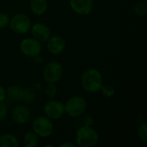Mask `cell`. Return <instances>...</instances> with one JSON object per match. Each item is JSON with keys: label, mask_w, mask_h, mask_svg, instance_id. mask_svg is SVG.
<instances>
[{"label": "cell", "mask_w": 147, "mask_h": 147, "mask_svg": "<svg viewBox=\"0 0 147 147\" xmlns=\"http://www.w3.org/2000/svg\"><path fill=\"white\" fill-rule=\"evenodd\" d=\"M8 108L3 103V102H0V121H3L6 120L8 116Z\"/></svg>", "instance_id": "cell-23"}, {"label": "cell", "mask_w": 147, "mask_h": 147, "mask_svg": "<svg viewBox=\"0 0 147 147\" xmlns=\"http://www.w3.org/2000/svg\"><path fill=\"white\" fill-rule=\"evenodd\" d=\"M34 93L29 90V89H24V93H23V97L22 100L25 102H32L34 100Z\"/></svg>", "instance_id": "cell-22"}, {"label": "cell", "mask_w": 147, "mask_h": 147, "mask_svg": "<svg viewBox=\"0 0 147 147\" xmlns=\"http://www.w3.org/2000/svg\"><path fill=\"white\" fill-rule=\"evenodd\" d=\"M134 11L140 16H145L147 14V3L144 1L136 3L134 6Z\"/></svg>", "instance_id": "cell-20"}, {"label": "cell", "mask_w": 147, "mask_h": 147, "mask_svg": "<svg viewBox=\"0 0 147 147\" xmlns=\"http://www.w3.org/2000/svg\"><path fill=\"white\" fill-rule=\"evenodd\" d=\"M64 75V67L59 61L48 62L42 71V78L46 83L56 84L59 82Z\"/></svg>", "instance_id": "cell-4"}, {"label": "cell", "mask_w": 147, "mask_h": 147, "mask_svg": "<svg viewBox=\"0 0 147 147\" xmlns=\"http://www.w3.org/2000/svg\"><path fill=\"white\" fill-rule=\"evenodd\" d=\"M32 131H34L39 138H48L53 133L54 127L52 120L46 115H40L32 122Z\"/></svg>", "instance_id": "cell-5"}, {"label": "cell", "mask_w": 147, "mask_h": 147, "mask_svg": "<svg viewBox=\"0 0 147 147\" xmlns=\"http://www.w3.org/2000/svg\"><path fill=\"white\" fill-rule=\"evenodd\" d=\"M47 42V48L48 52L53 55H59L65 50L66 42L60 35H52L48 38Z\"/></svg>", "instance_id": "cell-10"}, {"label": "cell", "mask_w": 147, "mask_h": 147, "mask_svg": "<svg viewBox=\"0 0 147 147\" xmlns=\"http://www.w3.org/2000/svg\"><path fill=\"white\" fill-rule=\"evenodd\" d=\"M22 140L25 147H35L39 144V136L34 131H28L23 135Z\"/></svg>", "instance_id": "cell-16"}, {"label": "cell", "mask_w": 147, "mask_h": 147, "mask_svg": "<svg viewBox=\"0 0 147 147\" xmlns=\"http://www.w3.org/2000/svg\"><path fill=\"white\" fill-rule=\"evenodd\" d=\"M142 1H144V2H146V3H147V0H142Z\"/></svg>", "instance_id": "cell-27"}, {"label": "cell", "mask_w": 147, "mask_h": 147, "mask_svg": "<svg viewBox=\"0 0 147 147\" xmlns=\"http://www.w3.org/2000/svg\"><path fill=\"white\" fill-rule=\"evenodd\" d=\"M43 113L47 118L52 121H57L62 118L65 114V104L56 99H49L43 107Z\"/></svg>", "instance_id": "cell-7"}, {"label": "cell", "mask_w": 147, "mask_h": 147, "mask_svg": "<svg viewBox=\"0 0 147 147\" xmlns=\"http://www.w3.org/2000/svg\"><path fill=\"white\" fill-rule=\"evenodd\" d=\"M102 95L104 96V97H107V98H109L111 96H113L115 94V87L109 84V83H103L100 88V90Z\"/></svg>", "instance_id": "cell-17"}, {"label": "cell", "mask_w": 147, "mask_h": 147, "mask_svg": "<svg viewBox=\"0 0 147 147\" xmlns=\"http://www.w3.org/2000/svg\"><path fill=\"white\" fill-rule=\"evenodd\" d=\"M88 108L87 101L81 96L70 97L65 103V114L71 118H78L84 115Z\"/></svg>", "instance_id": "cell-3"}, {"label": "cell", "mask_w": 147, "mask_h": 147, "mask_svg": "<svg viewBox=\"0 0 147 147\" xmlns=\"http://www.w3.org/2000/svg\"><path fill=\"white\" fill-rule=\"evenodd\" d=\"M30 33L33 38L41 42H46L51 36V29L43 22H36L31 25Z\"/></svg>", "instance_id": "cell-11"}, {"label": "cell", "mask_w": 147, "mask_h": 147, "mask_svg": "<svg viewBox=\"0 0 147 147\" xmlns=\"http://www.w3.org/2000/svg\"><path fill=\"white\" fill-rule=\"evenodd\" d=\"M10 17L7 13L4 12H0V29L5 28L6 27L9 26Z\"/></svg>", "instance_id": "cell-21"}, {"label": "cell", "mask_w": 147, "mask_h": 147, "mask_svg": "<svg viewBox=\"0 0 147 147\" xmlns=\"http://www.w3.org/2000/svg\"><path fill=\"white\" fill-rule=\"evenodd\" d=\"M11 119L12 121L18 125L26 124L30 117H31V111L30 109L24 105H17L13 108L11 111Z\"/></svg>", "instance_id": "cell-12"}, {"label": "cell", "mask_w": 147, "mask_h": 147, "mask_svg": "<svg viewBox=\"0 0 147 147\" xmlns=\"http://www.w3.org/2000/svg\"><path fill=\"white\" fill-rule=\"evenodd\" d=\"M58 92V89L56 84L53 83H47V85L44 89V93L48 99H53L56 97Z\"/></svg>", "instance_id": "cell-18"}, {"label": "cell", "mask_w": 147, "mask_h": 147, "mask_svg": "<svg viewBox=\"0 0 147 147\" xmlns=\"http://www.w3.org/2000/svg\"><path fill=\"white\" fill-rule=\"evenodd\" d=\"M32 25L31 19L26 14L17 13L10 17L9 26L10 29L17 34H25L29 32Z\"/></svg>", "instance_id": "cell-6"}, {"label": "cell", "mask_w": 147, "mask_h": 147, "mask_svg": "<svg viewBox=\"0 0 147 147\" xmlns=\"http://www.w3.org/2000/svg\"><path fill=\"white\" fill-rule=\"evenodd\" d=\"M137 134H138V137L140 139V140L141 142H143L144 144H146L147 143V124L146 122L143 120L140 124L139 125V127H138V131H137Z\"/></svg>", "instance_id": "cell-19"}, {"label": "cell", "mask_w": 147, "mask_h": 147, "mask_svg": "<svg viewBox=\"0 0 147 147\" xmlns=\"http://www.w3.org/2000/svg\"><path fill=\"white\" fill-rule=\"evenodd\" d=\"M103 83L102 73L96 68H89L85 70L81 76V85L83 89L90 94L98 92Z\"/></svg>", "instance_id": "cell-1"}, {"label": "cell", "mask_w": 147, "mask_h": 147, "mask_svg": "<svg viewBox=\"0 0 147 147\" xmlns=\"http://www.w3.org/2000/svg\"><path fill=\"white\" fill-rule=\"evenodd\" d=\"M20 50L22 54L29 58H34L41 53V44L39 40L33 37H27L21 40Z\"/></svg>", "instance_id": "cell-8"}, {"label": "cell", "mask_w": 147, "mask_h": 147, "mask_svg": "<svg viewBox=\"0 0 147 147\" xmlns=\"http://www.w3.org/2000/svg\"><path fill=\"white\" fill-rule=\"evenodd\" d=\"M71 10L79 16L90 15L94 8V0H69Z\"/></svg>", "instance_id": "cell-9"}, {"label": "cell", "mask_w": 147, "mask_h": 147, "mask_svg": "<svg viewBox=\"0 0 147 147\" xmlns=\"http://www.w3.org/2000/svg\"><path fill=\"white\" fill-rule=\"evenodd\" d=\"M83 124L84 126H88V127H92L94 124V118L91 115H85L83 118Z\"/></svg>", "instance_id": "cell-24"}, {"label": "cell", "mask_w": 147, "mask_h": 147, "mask_svg": "<svg viewBox=\"0 0 147 147\" xmlns=\"http://www.w3.org/2000/svg\"><path fill=\"white\" fill-rule=\"evenodd\" d=\"M29 8L32 14L36 16H41L47 13L48 3L47 0H31Z\"/></svg>", "instance_id": "cell-13"}, {"label": "cell", "mask_w": 147, "mask_h": 147, "mask_svg": "<svg viewBox=\"0 0 147 147\" xmlns=\"http://www.w3.org/2000/svg\"><path fill=\"white\" fill-rule=\"evenodd\" d=\"M6 90V96L9 97V99L13 101H22L23 97V93H24V89L22 88L19 85L12 84L9 85Z\"/></svg>", "instance_id": "cell-14"}, {"label": "cell", "mask_w": 147, "mask_h": 147, "mask_svg": "<svg viewBox=\"0 0 147 147\" xmlns=\"http://www.w3.org/2000/svg\"><path fill=\"white\" fill-rule=\"evenodd\" d=\"M99 142L97 132L88 126L80 127L75 134V144L79 147H94Z\"/></svg>", "instance_id": "cell-2"}, {"label": "cell", "mask_w": 147, "mask_h": 147, "mask_svg": "<svg viewBox=\"0 0 147 147\" xmlns=\"http://www.w3.org/2000/svg\"><path fill=\"white\" fill-rule=\"evenodd\" d=\"M6 90L5 88L3 87L0 84V102H4V100L6 99Z\"/></svg>", "instance_id": "cell-25"}, {"label": "cell", "mask_w": 147, "mask_h": 147, "mask_svg": "<svg viewBox=\"0 0 147 147\" xmlns=\"http://www.w3.org/2000/svg\"><path fill=\"white\" fill-rule=\"evenodd\" d=\"M18 146H20V142L16 135L8 133L0 135V147Z\"/></svg>", "instance_id": "cell-15"}, {"label": "cell", "mask_w": 147, "mask_h": 147, "mask_svg": "<svg viewBox=\"0 0 147 147\" xmlns=\"http://www.w3.org/2000/svg\"><path fill=\"white\" fill-rule=\"evenodd\" d=\"M59 147H77V145L75 143H71L70 141H66V142H63L61 143L59 146Z\"/></svg>", "instance_id": "cell-26"}]
</instances>
